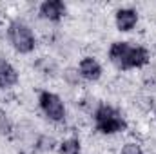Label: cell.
<instances>
[{
	"instance_id": "obj_1",
	"label": "cell",
	"mask_w": 156,
	"mask_h": 154,
	"mask_svg": "<svg viewBox=\"0 0 156 154\" xmlns=\"http://www.w3.org/2000/svg\"><path fill=\"white\" fill-rule=\"evenodd\" d=\"M109 60L123 71L144 67L149 62V51L142 45H131L129 42H115L109 47Z\"/></svg>"
},
{
	"instance_id": "obj_2",
	"label": "cell",
	"mask_w": 156,
	"mask_h": 154,
	"mask_svg": "<svg viewBox=\"0 0 156 154\" xmlns=\"http://www.w3.org/2000/svg\"><path fill=\"white\" fill-rule=\"evenodd\" d=\"M94 125L102 134H115L125 129V120L115 107L102 103L94 111Z\"/></svg>"
},
{
	"instance_id": "obj_3",
	"label": "cell",
	"mask_w": 156,
	"mask_h": 154,
	"mask_svg": "<svg viewBox=\"0 0 156 154\" xmlns=\"http://www.w3.org/2000/svg\"><path fill=\"white\" fill-rule=\"evenodd\" d=\"M7 37L11 45L18 51V53H31L35 49V35L31 31L29 26H26L24 22L20 20H15L9 24V29H7Z\"/></svg>"
},
{
	"instance_id": "obj_4",
	"label": "cell",
	"mask_w": 156,
	"mask_h": 154,
	"mask_svg": "<svg viewBox=\"0 0 156 154\" xmlns=\"http://www.w3.org/2000/svg\"><path fill=\"white\" fill-rule=\"evenodd\" d=\"M38 103L42 113L53 121H62L66 118V105L62 102V98L55 93L49 91H42L38 96Z\"/></svg>"
},
{
	"instance_id": "obj_5",
	"label": "cell",
	"mask_w": 156,
	"mask_h": 154,
	"mask_svg": "<svg viewBox=\"0 0 156 154\" xmlns=\"http://www.w3.org/2000/svg\"><path fill=\"white\" fill-rule=\"evenodd\" d=\"M40 15L45 20L58 22L66 15V4L60 0H45L44 4H40Z\"/></svg>"
},
{
	"instance_id": "obj_6",
	"label": "cell",
	"mask_w": 156,
	"mask_h": 154,
	"mask_svg": "<svg viewBox=\"0 0 156 154\" xmlns=\"http://www.w3.org/2000/svg\"><path fill=\"white\" fill-rule=\"evenodd\" d=\"M78 71H80V76L89 80V82H94L102 76V65L93 58V56H85L82 58L80 65H78Z\"/></svg>"
},
{
	"instance_id": "obj_7",
	"label": "cell",
	"mask_w": 156,
	"mask_h": 154,
	"mask_svg": "<svg viewBox=\"0 0 156 154\" xmlns=\"http://www.w3.org/2000/svg\"><path fill=\"white\" fill-rule=\"evenodd\" d=\"M136 22H138V13L134 9L125 7V9L116 11V27L120 31H123V33L131 31L136 26Z\"/></svg>"
},
{
	"instance_id": "obj_8",
	"label": "cell",
	"mask_w": 156,
	"mask_h": 154,
	"mask_svg": "<svg viewBox=\"0 0 156 154\" xmlns=\"http://www.w3.org/2000/svg\"><path fill=\"white\" fill-rule=\"evenodd\" d=\"M18 82V73L16 69L4 58H0V89L13 87Z\"/></svg>"
},
{
	"instance_id": "obj_9",
	"label": "cell",
	"mask_w": 156,
	"mask_h": 154,
	"mask_svg": "<svg viewBox=\"0 0 156 154\" xmlns=\"http://www.w3.org/2000/svg\"><path fill=\"white\" fill-rule=\"evenodd\" d=\"M60 154H80V142L76 138H69V140H64L60 143Z\"/></svg>"
},
{
	"instance_id": "obj_10",
	"label": "cell",
	"mask_w": 156,
	"mask_h": 154,
	"mask_svg": "<svg viewBox=\"0 0 156 154\" xmlns=\"http://www.w3.org/2000/svg\"><path fill=\"white\" fill-rule=\"evenodd\" d=\"M13 132V121L7 116V113L4 109H0V134H11Z\"/></svg>"
},
{
	"instance_id": "obj_11",
	"label": "cell",
	"mask_w": 156,
	"mask_h": 154,
	"mask_svg": "<svg viewBox=\"0 0 156 154\" xmlns=\"http://www.w3.org/2000/svg\"><path fill=\"white\" fill-rule=\"evenodd\" d=\"M120 154H144V152H142V147H140L138 143H127V145L122 149Z\"/></svg>"
},
{
	"instance_id": "obj_12",
	"label": "cell",
	"mask_w": 156,
	"mask_h": 154,
	"mask_svg": "<svg viewBox=\"0 0 156 154\" xmlns=\"http://www.w3.org/2000/svg\"><path fill=\"white\" fill-rule=\"evenodd\" d=\"M78 76H80V73L73 71V69H69V71L66 73V80H67L69 83H78Z\"/></svg>"
},
{
	"instance_id": "obj_13",
	"label": "cell",
	"mask_w": 156,
	"mask_h": 154,
	"mask_svg": "<svg viewBox=\"0 0 156 154\" xmlns=\"http://www.w3.org/2000/svg\"><path fill=\"white\" fill-rule=\"evenodd\" d=\"M154 116H156V113H154Z\"/></svg>"
}]
</instances>
